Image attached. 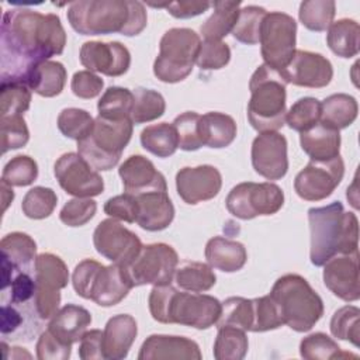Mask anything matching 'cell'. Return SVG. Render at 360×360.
<instances>
[{"label":"cell","mask_w":360,"mask_h":360,"mask_svg":"<svg viewBox=\"0 0 360 360\" xmlns=\"http://www.w3.org/2000/svg\"><path fill=\"white\" fill-rule=\"evenodd\" d=\"M212 6L205 0H180L166 4V10L176 18H191L202 14Z\"/></svg>","instance_id":"60"},{"label":"cell","mask_w":360,"mask_h":360,"mask_svg":"<svg viewBox=\"0 0 360 360\" xmlns=\"http://www.w3.org/2000/svg\"><path fill=\"white\" fill-rule=\"evenodd\" d=\"M53 174L66 194L91 198L104 190V180L79 153H63L53 166Z\"/></svg>","instance_id":"14"},{"label":"cell","mask_w":360,"mask_h":360,"mask_svg":"<svg viewBox=\"0 0 360 360\" xmlns=\"http://www.w3.org/2000/svg\"><path fill=\"white\" fill-rule=\"evenodd\" d=\"M104 212L111 218L121 219L128 224H134L136 222V214H138L136 198L135 195L128 193L111 197L104 204Z\"/></svg>","instance_id":"55"},{"label":"cell","mask_w":360,"mask_h":360,"mask_svg":"<svg viewBox=\"0 0 360 360\" xmlns=\"http://www.w3.org/2000/svg\"><path fill=\"white\" fill-rule=\"evenodd\" d=\"M1 82H27L32 68L55 55L66 45V32L56 14L17 7L1 18Z\"/></svg>","instance_id":"1"},{"label":"cell","mask_w":360,"mask_h":360,"mask_svg":"<svg viewBox=\"0 0 360 360\" xmlns=\"http://www.w3.org/2000/svg\"><path fill=\"white\" fill-rule=\"evenodd\" d=\"M138 214L136 224L149 232L166 229L174 218V207L167 191L153 190L135 195Z\"/></svg>","instance_id":"25"},{"label":"cell","mask_w":360,"mask_h":360,"mask_svg":"<svg viewBox=\"0 0 360 360\" xmlns=\"http://www.w3.org/2000/svg\"><path fill=\"white\" fill-rule=\"evenodd\" d=\"M200 114L194 111H186L177 115L173 121V127L179 136V148L187 152L197 150L202 146L198 131Z\"/></svg>","instance_id":"52"},{"label":"cell","mask_w":360,"mask_h":360,"mask_svg":"<svg viewBox=\"0 0 360 360\" xmlns=\"http://www.w3.org/2000/svg\"><path fill=\"white\" fill-rule=\"evenodd\" d=\"M0 136L1 152L6 153L11 149H18L27 145L30 131L22 115H4L0 117Z\"/></svg>","instance_id":"50"},{"label":"cell","mask_w":360,"mask_h":360,"mask_svg":"<svg viewBox=\"0 0 360 360\" xmlns=\"http://www.w3.org/2000/svg\"><path fill=\"white\" fill-rule=\"evenodd\" d=\"M300 354L307 360H333L357 359V354L342 352L339 345L326 333L315 332L304 338L300 343Z\"/></svg>","instance_id":"38"},{"label":"cell","mask_w":360,"mask_h":360,"mask_svg":"<svg viewBox=\"0 0 360 360\" xmlns=\"http://www.w3.org/2000/svg\"><path fill=\"white\" fill-rule=\"evenodd\" d=\"M118 174L122 180L124 191L132 195L162 190L167 191L165 176L155 167V165L142 155H132L121 163Z\"/></svg>","instance_id":"22"},{"label":"cell","mask_w":360,"mask_h":360,"mask_svg":"<svg viewBox=\"0 0 360 360\" xmlns=\"http://www.w3.org/2000/svg\"><path fill=\"white\" fill-rule=\"evenodd\" d=\"M179 264L177 252L167 243L142 245L139 253L122 266L132 287L170 284Z\"/></svg>","instance_id":"11"},{"label":"cell","mask_w":360,"mask_h":360,"mask_svg":"<svg viewBox=\"0 0 360 360\" xmlns=\"http://www.w3.org/2000/svg\"><path fill=\"white\" fill-rule=\"evenodd\" d=\"M248 336L243 329L222 325L218 326V333L214 342V357L217 360H240L248 353Z\"/></svg>","instance_id":"37"},{"label":"cell","mask_w":360,"mask_h":360,"mask_svg":"<svg viewBox=\"0 0 360 360\" xmlns=\"http://www.w3.org/2000/svg\"><path fill=\"white\" fill-rule=\"evenodd\" d=\"M141 143L145 150L158 158H169L179 148V136L173 124L160 122L142 129Z\"/></svg>","instance_id":"36"},{"label":"cell","mask_w":360,"mask_h":360,"mask_svg":"<svg viewBox=\"0 0 360 360\" xmlns=\"http://www.w3.org/2000/svg\"><path fill=\"white\" fill-rule=\"evenodd\" d=\"M97 211V202L91 198L69 200L59 212L60 221L68 226H83Z\"/></svg>","instance_id":"54"},{"label":"cell","mask_w":360,"mask_h":360,"mask_svg":"<svg viewBox=\"0 0 360 360\" xmlns=\"http://www.w3.org/2000/svg\"><path fill=\"white\" fill-rule=\"evenodd\" d=\"M284 325L295 332H308L323 315L322 298L300 274L277 278L270 294Z\"/></svg>","instance_id":"6"},{"label":"cell","mask_w":360,"mask_h":360,"mask_svg":"<svg viewBox=\"0 0 360 360\" xmlns=\"http://www.w3.org/2000/svg\"><path fill=\"white\" fill-rule=\"evenodd\" d=\"M148 304L155 321L195 329H208L215 325L222 308V304L212 295L179 291L170 284L153 285Z\"/></svg>","instance_id":"4"},{"label":"cell","mask_w":360,"mask_h":360,"mask_svg":"<svg viewBox=\"0 0 360 360\" xmlns=\"http://www.w3.org/2000/svg\"><path fill=\"white\" fill-rule=\"evenodd\" d=\"M11 294L10 300L14 305H22L27 304L30 300H34L35 295V278H32L30 274L24 271H18L10 284Z\"/></svg>","instance_id":"58"},{"label":"cell","mask_w":360,"mask_h":360,"mask_svg":"<svg viewBox=\"0 0 360 360\" xmlns=\"http://www.w3.org/2000/svg\"><path fill=\"white\" fill-rule=\"evenodd\" d=\"M222 186L219 170L211 165L183 167L176 174V188L180 198L190 205L214 198Z\"/></svg>","instance_id":"21"},{"label":"cell","mask_w":360,"mask_h":360,"mask_svg":"<svg viewBox=\"0 0 360 360\" xmlns=\"http://www.w3.org/2000/svg\"><path fill=\"white\" fill-rule=\"evenodd\" d=\"M1 202H3V212L7 210V207L10 205V202L13 201L14 198V191L11 188V186H8L6 181L1 180Z\"/></svg>","instance_id":"62"},{"label":"cell","mask_w":360,"mask_h":360,"mask_svg":"<svg viewBox=\"0 0 360 360\" xmlns=\"http://www.w3.org/2000/svg\"><path fill=\"white\" fill-rule=\"evenodd\" d=\"M225 204L233 217L253 219L257 215H273L280 211L284 204V193L270 181H245L229 191Z\"/></svg>","instance_id":"13"},{"label":"cell","mask_w":360,"mask_h":360,"mask_svg":"<svg viewBox=\"0 0 360 360\" xmlns=\"http://www.w3.org/2000/svg\"><path fill=\"white\" fill-rule=\"evenodd\" d=\"M132 120L97 115L91 132L77 141L79 155L97 172L110 170L120 162L121 153L131 141Z\"/></svg>","instance_id":"8"},{"label":"cell","mask_w":360,"mask_h":360,"mask_svg":"<svg viewBox=\"0 0 360 360\" xmlns=\"http://www.w3.org/2000/svg\"><path fill=\"white\" fill-rule=\"evenodd\" d=\"M79 357L82 360L104 359L103 332L100 329H90L84 332L79 345Z\"/></svg>","instance_id":"59"},{"label":"cell","mask_w":360,"mask_h":360,"mask_svg":"<svg viewBox=\"0 0 360 360\" xmlns=\"http://www.w3.org/2000/svg\"><path fill=\"white\" fill-rule=\"evenodd\" d=\"M212 7L214 13L201 25L200 31L204 39L221 41L232 32L240 11V1H214Z\"/></svg>","instance_id":"34"},{"label":"cell","mask_w":360,"mask_h":360,"mask_svg":"<svg viewBox=\"0 0 360 360\" xmlns=\"http://www.w3.org/2000/svg\"><path fill=\"white\" fill-rule=\"evenodd\" d=\"M93 243L101 256L120 266L128 264L142 248L138 235L115 218H107L96 226Z\"/></svg>","instance_id":"16"},{"label":"cell","mask_w":360,"mask_h":360,"mask_svg":"<svg viewBox=\"0 0 360 360\" xmlns=\"http://www.w3.org/2000/svg\"><path fill=\"white\" fill-rule=\"evenodd\" d=\"M35 349L39 360H66L72 352V346L62 343L48 329L39 335Z\"/></svg>","instance_id":"56"},{"label":"cell","mask_w":360,"mask_h":360,"mask_svg":"<svg viewBox=\"0 0 360 360\" xmlns=\"http://www.w3.org/2000/svg\"><path fill=\"white\" fill-rule=\"evenodd\" d=\"M329 49L340 58H353L359 53L360 27L352 18H342L330 24L326 34Z\"/></svg>","instance_id":"33"},{"label":"cell","mask_w":360,"mask_h":360,"mask_svg":"<svg viewBox=\"0 0 360 360\" xmlns=\"http://www.w3.org/2000/svg\"><path fill=\"white\" fill-rule=\"evenodd\" d=\"M90 323L91 315L86 308L66 304L51 318L48 330L62 343L72 346L73 343L80 342Z\"/></svg>","instance_id":"27"},{"label":"cell","mask_w":360,"mask_h":360,"mask_svg":"<svg viewBox=\"0 0 360 360\" xmlns=\"http://www.w3.org/2000/svg\"><path fill=\"white\" fill-rule=\"evenodd\" d=\"M22 322L21 314L11 305L1 307V333H13Z\"/></svg>","instance_id":"61"},{"label":"cell","mask_w":360,"mask_h":360,"mask_svg":"<svg viewBox=\"0 0 360 360\" xmlns=\"http://www.w3.org/2000/svg\"><path fill=\"white\" fill-rule=\"evenodd\" d=\"M37 177H38V165L32 158L27 155H18L10 159L6 163L1 173V180L11 187L30 186L37 180Z\"/></svg>","instance_id":"49"},{"label":"cell","mask_w":360,"mask_h":360,"mask_svg":"<svg viewBox=\"0 0 360 360\" xmlns=\"http://www.w3.org/2000/svg\"><path fill=\"white\" fill-rule=\"evenodd\" d=\"M323 283L338 298L352 302L360 298L359 250L335 255L323 264Z\"/></svg>","instance_id":"20"},{"label":"cell","mask_w":360,"mask_h":360,"mask_svg":"<svg viewBox=\"0 0 360 360\" xmlns=\"http://www.w3.org/2000/svg\"><path fill=\"white\" fill-rule=\"evenodd\" d=\"M68 20L82 35L134 37L143 31L148 15L143 3L136 0H80L69 4Z\"/></svg>","instance_id":"2"},{"label":"cell","mask_w":360,"mask_h":360,"mask_svg":"<svg viewBox=\"0 0 360 360\" xmlns=\"http://www.w3.org/2000/svg\"><path fill=\"white\" fill-rule=\"evenodd\" d=\"M267 11L259 6H246L240 8L236 24L232 30V37L246 45L259 44L260 27Z\"/></svg>","instance_id":"43"},{"label":"cell","mask_w":360,"mask_h":360,"mask_svg":"<svg viewBox=\"0 0 360 360\" xmlns=\"http://www.w3.org/2000/svg\"><path fill=\"white\" fill-rule=\"evenodd\" d=\"M345 163L340 156L330 160H311L294 179L297 195L305 201H321L329 197L340 184Z\"/></svg>","instance_id":"15"},{"label":"cell","mask_w":360,"mask_h":360,"mask_svg":"<svg viewBox=\"0 0 360 360\" xmlns=\"http://www.w3.org/2000/svg\"><path fill=\"white\" fill-rule=\"evenodd\" d=\"M31 104V89L18 82H1L0 117L22 115Z\"/></svg>","instance_id":"45"},{"label":"cell","mask_w":360,"mask_h":360,"mask_svg":"<svg viewBox=\"0 0 360 360\" xmlns=\"http://www.w3.org/2000/svg\"><path fill=\"white\" fill-rule=\"evenodd\" d=\"M300 143L311 160L325 162L339 156L340 134L338 129L319 121L312 128L300 132Z\"/></svg>","instance_id":"28"},{"label":"cell","mask_w":360,"mask_h":360,"mask_svg":"<svg viewBox=\"0 0 360 360\" xmlns=\"http://www.w3.org/2000/svg\"><path fill=\"white\" fill-rule=\"evenodd\" d=\"M174 280L176 284L184 291L204 292L215 285L217 276L210 264L186 260L177 264Z\"/></svg>","instance_id":"35"},{"label":"cell","mask_w":360,"mask_h":360,"mask_svg":"<svg viewBox=\"0 0 360 360\" xmlns=\"http://www.w3.org/2000/svg\"><path fill=\"white\" fill-rule=\"evenodd\" d=\"M3 283L1 290H6L14 278V271L28 266L37 257L35 240L24 232H11L0 242Z\"/></svg>","instance_id":"24"},{"label":"cell","mask_w":360,"mask_h":360,"mask_svg":"<svg viewBox=\"0 0 360 360\" xmlns=\"http://www.w3.org/2000/svg\"><path fill=\"white\" fill-rule=\"evenodd\" d=\"M205 259L212 269L233 273L240 270L246 260L248 252L245 246L238 242L224 236H214L205 245Z\"/></svg>","instance_id":"29"},{"label":"cell","mask_w":360,"mask_h":360,"mask_svg":"<svg viewBox=\"0 0 360 360\" xmlns=\"http://www.w3.org/2000/svg\"><path fill=\"white\" fill-rule=\"evenodd\" d=\"M278 73L287 84L319 89L330 83L333 68L329 59L321 53L295 49L291 62Z\"/></svg>","instance_id":"18"},{"label":"cell","mask_w":360,"mask_h":360,"mask_svg":"<svg viewBox=\"0 0 360 360\" xmlns=\"http://www.w3.org/2000/svg\"><path fill=\"white\" fill-rule=\"evenodd\" d=\"M252 166L267 180H280L288 170L287 139L277 131L260 132L252 142Z\"/></svg>","instance_id":"17"},{"label":"cell","mask_w":360,"mask_h":360,"mask_svg":"<svg viewBox=\"0 0 360 360\" xmlns=\"http://www.w3.org/2000/svg\"><path fill=\"white\" fill-rule=\"evenodd\" d=\"M221 308V315L217 328L222 325H232L243 329L245 332H252L253 326V301L243 297H229L226 298Z\"/></svg>","instance_id":"42"},{"label":"cell","mask_w":360,"mask_h":360,"mask_svg":"<svg viewBox=\"0 0 360 360\" xmlns=\"http://www.w3.org/2000/svg\"><path fill=\"white\" fill-rule=\"evenodd\" d=\"M198 131L202 146L221 149L229 146L236 138V122L228 114L211 111L200 115Z\"/></svg>","instance_id":"30"},{"label":"cell","mask_w":360,"mask_h":360,"mask_svg":"<svg viewBox=\"0 0 360 360\" xmlns=\"http://www.w3.org/2000/svg\"><path fill=\"white\" fill-rule=\"evenodd\" d=\"M34 274L35 312L41 319H51L59 309V291L69 283L68 266L53 253H41L34 260Z\"/></svg>","instance_id":"12"},{"label":"cell","mask_w":360,"mask_h":360,"mask_svg":"<svg viewBox=\"0 0 360 360\" xmlns=\"http://www.w3.org/2000/svg\"><path fill=\"white\" fill-rule=\"evenodd\" d=\"M285 86L281 75L264 63L253 72L248 120L257 132L277 131L285 124Z\"/></svg>","instance_id":"5"},{"label":"cell","mask_w":360,"mask_h":360,"mask_svg":"<svg viewBox=\"0 0 360 360\" xmlns=\"http://www.w3.org/2000/svg\"><path fill=\"white\" fill-rule=\"evenodd\" d=\"M134 108L131 120L134 124H143L160 118L166 110L163 96L152 89L136 87L134 91Z\"/></svg>","instance_id":"39"},{"label":"cell","mask_w":360,"mask_h":360,"mask_svg":"<svg viewBox=\"0 0 360 360\" xmlns=\"http://www.w3.org/2000/svg\"><path fill=\"white\" fill-rule=\"evenodd\" d=\"M330 332L340 340L360 346V309L354 305L339 308L330 319Z\"/></svg>","instance_id":"44"},{"label":"cell","mask_w":360,"mask_h":360,"mask_svg":"<svg viewBox=\"0 0 360 360\" xmlns=\"http://www.w3.org/2000/svg\"><path fill=\"white\" fill-rule=\"evenodd\" d=\"M66 83V69L60 62L44 60L32 68L25 84L42 97H55Z\"/></svg>","instance_id":"31"},{"label":"cell","mask_w":360,"mask_h":360,"mask_svg":"<svg viewBox=\"0 0 360 360\" xmlns=\"http://www.w3.org/2000/svg\"><path fill=\"white\" fill-rule=\"evenodd\" d=\"M138 335V326L134 316L118 314L110 318L103 330V353L104 359L122 360Z\"/></svg>","instance_id":"26"},{"label":"cell","mask_w":360,"mask_h":360,"mask_svg":"<svg viewBox=\"0 0 360 360\" xmlns=\"http://www.w3.org/2000/svg\"><path fill=\"white\" fill-rule=\"evenodd\" d=\"M321 121V101L315 97L297 100L285 114V124L298 132H304Z\"/></svg>","instance_id":"46"},{"label":"cell","mask_w":360,"mask_h":360,"mask_svg":"<svg viewBox=\"0 0 360 360\" xmlns=\"http://www.w3.org/2000/svg\"><path fill=\"white\" fill-rule=\"evenodd\" d=\"M252 332H267L284 325L278 308L270 295L253 298Z\"/></svg>","instance_id":"51"},{"label":"cell","mask_w":360,"mask_h":360,"mask_svg":"<svg viewBox=\"0 0 360 360\" xmlns=\"http://www.w3.org/2000/svg\"><path fill=\"white\" fill-rule=\"evenodd\" d=\"M311 232L309 259L314 266H323L335 255L357 252L359 221L346 212L340 201L308 210Z\"/></svg>","instance_id":"3"},{"label":"cell","mask_w":360,"mask_h":360,"mask_svg":"<svg viewBox=\"0 0 360 360\" xmlns=\"http://www.w3.org/2000/svg\"><path fill=\"white\" fill-rule=\"evenodd\" d=\"M134 108V93L129 89L111 86L108 87L97 103L100 117L120 120L131 118Z\"/></svg>","instance_id":"40"},{"label":"cell","mask_w":360,"mask_h":360,"mask_svg":"<svg viewBox=\"0 0 360 360\" xmlns=\"http://www.w3.org/2000/svg\"><path fill=\"white\" fill-rule=\"evenodd\" d=\"M56 204L58 195L52 188L37 186L28 190L24 195L21 210L27 218L44 219L53 212Z\"/></svg>","instance_id":"47"},{"label":"cell","mask_w":360,"mask_h":360,"mask_svg":"<svg viewBox=\"0 0 360 360\" xmlns=\"http://www.w3.org/2000/svg\"><path fill=\"white\" fill-rule=\"evenodd\" d=\"M94 125V118L86 110L70 107L63 108L58 115L59 131L70 139L80 141L86 138Z\"/></svg>","instance_id":"48"},{"label":"cell","mask_w":360,"mask_h":360,"mask_svg":"<svg viewBox=\"0 0 360 360\" xmlns=\"http://www.w3.org/2000/svg\"><path fill=\"white\" fill-rule=\"evenodd\" d=\"M80 63L90 72L117 77L127 73L131 65V53L118 41H89L80 48Z\"/></svg>","instance_id":"19"},{"label":"cell","mask_w":360,"mask_h":360,"mask_svg":"<svg viewBox=\"0 0 360 360\" xmlns=\"http://www.w3.org/2000/svg\"><path fill=\"white\" fill-rule=\"evenodd\" d=\"M336 4L332 0H307L300 4L298 18L311 31H326L333 22Z\"/></svg>","instance_id":"41"},{"label":"cell","mask_w":360,"mask_h":360,"mask_svg":"<svg viewBox=\"0 0 360 360\" xmlns=\"http://www.w3.org/2000/svg\"><path fill=\"white\" fill-rule=\"evenodd\" d=\"M231 59V49L222 41L204 39L195 63L204 70H218L228 65Z\"/></svg>","instance_id":"53"},{"label":"cell","mask_w":360,"mask_h":360,"mask_svg":"<svg viewBox=\"0 0 360 360\" xmlns=\"http://www.w3.org/2000/svg\"><path fill=\"white\" fill-rule=\"evenodd\" d=\"M72 284L77 295L91 300L100 307L120 304L134 288L122 266L115 263L104 266L93 259H84L76 264Z\"/></svg>","instance_id":"7"},{"label":"cell","mask_w":360,"mask_h":360,"mask_svg":"<svg viewBox=\"0 0 360 360\" xmlns=\"http://www.w3.org/2000/svg\"><path fill=\"white\" fill-rule=\"evenodd\" d=\"M104 87V82L90 70H79L73 75L70 89L79 98H94Z\"/></svg>","instance_id":"57"},{"label":"cell","mask_w":360,"mask_h":360,"mask_svg":"<svg viewBox=\"0 0 360 360\" xmlns=\"http://www.w3.org/2000/svg\"><path fill=\"white\" fill-rule=\"evenodd\" d=\"M198 345L184 336L173 335H150L148 336L138 353L139 360H163V359H184L201 360Z\"/></svg>","instance_id":"23"},{"label":"cell","mask_w":360,"mask_h":360,"mask_svg":"<svg viewBox=\"0 0 360 360\" xmlns=\"http://www.w3.org/2000/svg\"><path fill=\"white\" fill-rule=\"evenodd\" d=\"M297 22L281 11L267 13L260 27V52L264 65L280 72L292 59L295 52Z\"/></svg>","instance_id":"10"},{"label":"cell","mask_w":360,"mask_h":360,"mask_svg":"<svg viewBox=\"0 0 360 360\" xmlns=\"http://www.w3.org/2000/svg\"><path fill=\"white\" fill-rule=\"evenodd\" d=\"M201 46L200 35L190 28H170L159 42L153 73L163 83L184 80L195 65Z\"/></svg>","instance_id":"9"},{"label":"cell","mask_w":360,"mask_h":360,"mask_svg":"<svg viewBox=\"0 0 360 360\" xmlns=\"http://www.w3.org/2000/svg\"><path fill=\"white\" fill-rule=\"evenodd\" d=\"M357 111L359 105L353 96L346 93L330 94L321 101V122L339 131L354 122Z\"/></svg>","instance_id":"32"}]
</instances>
